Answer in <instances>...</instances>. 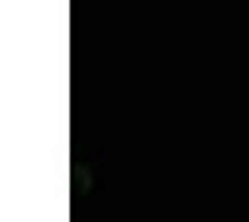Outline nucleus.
<instances>
[]
</instances>
